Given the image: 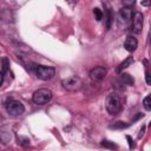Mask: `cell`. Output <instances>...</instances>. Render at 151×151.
<instances>
[{
    "label": "cell",
    "instance_id": "6da1fadb",
    "mask_svg": "<svg viewBox=\"0 0 151 151\" xmlns=\"http://www.w3.org/2000/svg\"><path fill=\"white\" fill-rule=\"evenodd\" d=\"M105 107L111 116H116L122 110V98L117 93H110L105 100Z\"/></svg>",
    "mask_w": 151,
    "mask_h": 151
},
{
    "label": "cell",
    "instance_id": "7a4b0ae2",
    "mask_svg": "<svg viewBox=\"0 0 151 151\" xmlns=\"http://www.w3.org/2000/svg\"><path fill=\"white\" fill-rule=\"evenodd\" d=\"M52 96H53V93H52L51 90H48V88H39L33 93L32 100L37 105H45L52 99Z\"/></svg>",
    "mask_w": 151,
    "mask_h": 151
},
{
    "label": "cell",
    "instance_id": "3957f363",
    "mask_svg": "<svg viewBox=\"0 0 151 151\" xmlns=\"http://www.w3.org/2000/svg\"><path fill=\"white\" fill-rule=\"evenodd\" d=\"M6 111L12 117H19V116H21L25 112V106L19 100L9 99L6 103Z\"/></svg>",
    "mask_w": 151,
    "mask_h": 151
},
{
    "label": "cell",
    "instance_id": "277c9868",
    "mask_svg": "<svg viewBox=\"0 0 151 151\" xmlns=\"http://www.w3.org/2000/svg\"><path fill=\"white\" fill-rule=\"evenodd\" d=\"M34 74L37 76V78L41 79V80H50L54 77L55 74V68L51 67V66H44V65H38L35 68Z\"/></svg>",
    "mask_w": 151,
    "mask_h": 151
},
{
    "label": "cell",
    "instance_id": "5b68a950",
    "mask_svg": "<svg viewBox=\"0 0 151 151\" xmlns=\"http://www.w3.org/2000/svg\"><path fill=\"white\" fill-rule=\"evenodd\" d=\"M61 85H63L64 88H66L68 91H78L83 86V80L77 76H72V77L63 79Z\"/></svg>",
    "mask_w": 151,
    "mask_h": 151
},
{
    "label": "cell",
    "instance_id": "8992f818",
    "mask_svg": "<svg viewBox=\"0 0 151 151\" xmlns=\"http://www.w3.org/2000/svg\"><path fill=\"white\" fill-rule=\"evenodd\" d=\"M132 19V9L131 7H123L119 9L118 12V19H117V22H118V26L119 27H126L130 21Z\"/></svg>",
    "mask_w": 151,
    "mask_h": 151
},
{
    "label": "cell",
    "instance_id": "52a82bcc",
    "mask_svg": "<svg viewBox=\"0 0 151 151\" xmlns=\"http://www.w3.org/2000/svg\"><path fill=\"white\" fill-rule=\"evenodd\" d=\"M132 22H131V29L133 33L139 34L143 31V24H144V17L140 12H136L132 14Z\"/></svg>",
    "mask_w": 151,
    "mask_h": 151
},
{
    "label": "cell",
    "instance_id": "ba28073f",
    "mask_svg": "<svg viewBox=\"0 0 151 151\" xmlns=\"http://www.w3.org/2000/svg\"><path fill=\"white\" fill-rule=\"evenodd\" d=\"M106 73H107V71L104 66H96L90 71V78L93 81H100L105 78Z\"/></svg>",
    "mask_w": 151,
    "mask_h": 151
},
{
    "label": "cell",
    "instance_id": "9c48e42d",
    "mask_svg": "<svg viewBox=\"0 0 151 151\" xmlns=\"http://www.w3.org/2000/svg\"><path fill=\"white\" fill-rule=\"evenodd\" d=\"M124 47L127 52H134L138 47V41L132 35H129L126 39H125V42H124Z\"/></svg>",
    "mask_w": 151,
    "mask_h": 151
},
{
    "label": "cell",
    "instance_id": "30bf717a",
    "mask_svg": "<svg viewBox=\"0 0 151 151\" xmlns=\"http://www.w3.org/2000/svg\"><path fill=\"white\" fill-rule=\"evenodd\" d=\"M119 81H120L123 85H126V86H132V85L134 84V79H133V77L130 76L129 73H120Z\"/></svg>",
    "mask_w": 151,
    "mask_h": 151
},
{
    "label": "cell",
    "instance_id": "8fae6325",
    "mask_svg": "<svg viewBox=\"0 0 151 151\" xmlns=\"http://www.w3.org/2000/svg\"><path fill=\"white\" fill-rule=\"evenodd\" d=\"M132 63H133V58H132V57H127L123 63H120V64H119V66L116 68V72H117V73H120L123 70H125L126 67H129Z\"/></svg>",
    "mask_w": 151,
    "mask_h": 151
},
{
    "label": "cell",
    "instance_id": "7c38bea8",
    "mask_svg": "<svg viewBox=\"0 0 151 151\" xmlns=\"http://www.w3.org/2000/svg\"><path fill=\"white\" fill-rule=\"evenodd\" d=\"M9 70V59L7 57H2L1 58V72L5 74L7 73Z\"/></svg>",
    "mask_w": 151,
    "mask_h": 151
},
{
    "label": "cell",
    "instance_id": "4fadbf2b",
    "mask_svg": "<svg viewBox=\"0 0 151 151\" xmlns=\"http://www.w3.org/2000/svg\"><path fill=\"white\" fill-rule=\"evenodd\" d=\"M17 143L21 146H28L29 145V139L27 137H24V136H18L17 137Z\"/></svg>",
    "mask_w": 151,
    "mask_h": 151
},
{
    "label": "cell",
    "instance_id": "5bb4252c",
    "mask_svg": "<svg viewBox=\"0 0 151 151\" xmlns=\"http://www.w3.org/2000/svg\"><path fill=\"white\" fill-rule=\"evenodd\" d=\"M104 18L106 19V27H107V29H109V28L111 27V21H112V15H111V12H110L109 8L105 9V15H104Z\"/></svg>",
    "mask_w": 151,
    "mask_h": 151
},
{
    "label": "cell",
    "instance_id": "9a60e30c",
    "mask_svg": "<svg viewBox=\"0 0 151 151\" xmlns=\"http://www.w3.org/2000/svg\"><path fill=\"white\" fill-rule=\"evenodd\" d=\"M127 126H129V124H125L124 122H116L114 124L110 125V129H125Z\"/></svg>",
    "mask_w": 151,
    "mask_h": 151
},
{
    "label": "cell",
    "instance_id": "2e32d148",
    "mask_svg": "<svg viewBox=\"0 0 151 151\" xmlns=\"http://www.w3.org/2000/svg\"><path fill=\"white\" fill-rule=\"evenodd\" d=\"M150 99H151V97H150V94H147V96L144 98V100H143V105H144V107H145V110H146V111H150V110H151Z\"/></svg>",
    "mask_w": 151,
    "mask_h": 151
},
{
    "label": "cell",
    "instance_id": "e0dca14e",
    "mask_svg": "<svg viewBox=\"0 0 151 151\" xmlns=\"http://www.w3.org/2000/svg\"><path fill=\"white\" fill-rule=\"evenodd\" d=\"M101 145L104 147H107V149H117V145L113 144V143H111V142H109V140H103L101 142Z\"/></svg>",
    "mask_w": 151,
    "mask_h": 151
},
{
    "label": "cell",
    "instance_id": "ac0fdd59",
    "mask_svg": "<svg viewBox=\"0 0 151 151\" xmlns=\"http://www.w3.org/2000/svg\"><path fill=\"white\" fill-rule=\"evenodd\" d=\"M93 13H94V17H96V19H97L98 21H100V20L103 19V12H101L99 8H94V9H93Z\"/></svg>",
    "mask_w": 151,
    "mask_h": 151
},
{
    "label": "cell",
    "instance_id": "d6986e66",
    "mask_svg": "<svg viewBox=\"0 0 151 151\" xmlns=\"http://www.w3.org/2000/svg\"><path fill=\"white\" fill-rule=\"evenodd\" d=\"M136 0H122V4L124 7H132L134 5Z\"/></svg>",
    "mask_w": 151,
    "mask_h": 151
},
{
    "label": "cell",
    "instance_id": "ffe728a7",
    "mask_svg": "<svg viewBox=\"0 0 151 151\" xmlns=\"http://www.w3.org/2000/svg\"><path fill=\"white\" fill-rule=\"evenodd\" d=\"M145 80H146V84H147V85H150V84H151V79H150V73H149V71H147V70L145 71Z\"/></svg>",
    "mask_w": 151,
    "mask_h": 151
},
{
    "label": "cell",
    "instance_id": "44dd1931",
    "mask_svg": "<svg viewBox=\"0 0 151 151\" xmlns=\"http://www.w3.org/2000/svg\"><path fill=\"white\" fill-rule=\"evenodd\" d=\"M126 139L129 140V146H130V149H132V147H134V143H133V140H132V138H131L130 136H126Z\"/></svg>",
    "mask_w": 151,
    "mask_h": 151
},
{
    "label": "cell",
    "instance_id": "7402d4cb",
    "mask_svg": "<svg viewBox=\"0 0 151 151\" xmlns=\"http://www.w3.org/2000/svg\"><path fill=\"white\" fill-rule=\"evenodd\" d=\"M144 132H145V126H143V127L140 129V131H139V133H138V138H142V137L144 136Z\"/></svg>",
    "mask_w": 151,
    "mask_h": 151
},
{
    "label": "cell",
    "instance_id": "603a6c76",
    "mask_svg": "<svg viewBox=\"0 0 151 151\" xmlns=\"http://www.w3.org/2000/svg\"><path fill=\"white\" fill-rule=\"evenodd\" d=\"M142 5L145 6V7H149L150 6V0H142Z\"/></svg>",
    "mask_w": 151,
    "mask_h": 151
},
{
    "label": "cell",
    "instance_id": "cb8c5ba5",
    "mask_svg": "<svg viewBox=\"0 0 151 151\" xmlns=\"http://www.w3.org/2000/svg\"><path fill=\"white\" fill-rule=\"evenodd\" d=\"M2 81H4V73L0 71V86L2 85Z\"/></svg>",
    "mask_w": 151,
    "mask_h": 151
},
{
    "label": "cell",
    "instance_id": "d4e9b609",
    "mask_svg": "<svg viewBox=\"0 0 151 151\" xmlns=\"http://www.w3.org/2000/svg\"><path fill=\"white\" fill-rule=\"evenodd\" d=\"M68 1H74V0H68Z\"/></svg>",
    "mask_w": 151,
    "mask_h": 151
}]
</instances>
